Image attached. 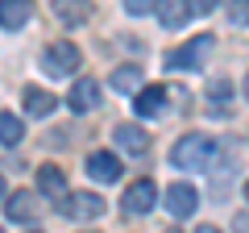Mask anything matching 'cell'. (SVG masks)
Instances as JSON below:
<instances>
[{"label": "cell", "instance_id": "cell-2", "mask_svg": "<svg viewBox=\"0 0 249 233\" xmlns=\"http://www.w3.org/2000/svg\"><path fill=\"white\" fill-rule=\"evenodd\" d=\"M79 67H83V54H79V46H75V42H54V46H46V54H42V71H46V75L62 79V75H75Z\"/></svg>", "mask_w": 249, "mask_h": 233}, {"label": "cell", "instance_id": "cell-5", "mask_svg": "<svg viewBox=\"0 0 249 233\" xmlns=\"http://www.w3.org/2000/svg\"><path fill=\"white\" fill-rule=\"evenodd\" d=\"M154 204H158V188H154V179H137L133 188H129V192L121 196L124 216H145Z\"/></svg>", "mask_w": 249, "mask_h": 233}, {"label": "cell", "instance_id": "cell-23", "mask_svg": "<svg viewBox=\"0 0 249 233\" xmlns=\"http://www.w3.org/2000/svg\"><path fill=\"white\" fill-rule=\"evenodd\" d=\"M232 229H237V233H249V213H237V216H232Z\"/></svg>", "mask_w": 249, "mask_h": 233}, {"label": "cell", "instance_id": "cell-6", "mask_svg": "<svg viewBox=\"0 0 249 233\" xmlns=\"http://www.w3.org/2000/svg\"><path fill=\"white\" fill-rule=\"evenodd\" d=\"M88 175L96 183H116V179H121V158L108 154V150H91L88 154Z\"/></svg>", "mask_w": 249, "mask_h": 233}, {"label": "cell", "instance_id": "cell-21", "mask_svg": "<svg viewBox=\"0 0 249 233\" xmlns=\"http://www.w3.org/2000/svg\"><path fill=\"white\" fill-rule=\"evenodd\" d=\"M162 0H124V13H133V17H145V13H158Z\"/></svg>", "mask_w": 249, "mask_h": 233}, {"label": "cell", "instance_id": "cell-16", "mask_svg": "<svg viewBox=\"0 0 249 233\" xmlns=\"http://www.w3.org/2000/svg\"><path fill=\"white\" fill-rule=\"evenodd\" d=\"M112 88L116 92H133V96H137V92H142V67H133V63L116 67V71H112Z\"/></svg>", "mask_w": 249, "mask_h": 233}, {"label": "cell", "instance_id": "cell-15", "mask_svg": "<svg viewBox=\"0 0 249 233\" xmlns=\"http://www.w3.org/2000/svg\"><path fill=\"white\" fill-rule=\"evenodd\" d=\"M37 188H42V196H54V200L67 196V179H62L58 167H42L37 171Z\"/></svg>", "mask_w": 249, "mask_h": 233}, {"label": "cell", "instance_id": "cell-18", "mask_svg": "<svg viewBox=\"0 0 249 233\" xmlns=\"http://www.w3.org/2000/svg\"><path fill=\"white\" fill-rule=\"evenodd\" d=\"M208 104H212V113H229V104H232V83H229V79H212V83H208Z\"/></svg>", "mask_w": 249, "mask_h": 233}, {"label": "cell", "instance_id": "cell-13", "mask_svg": "<svg viewBox=\"0 0 249 233\" xmlns=\"http://www.w3.org/2000/svg\"><path fill=\"white\" fill-rule=\"evenodd\" d=\"M54 17L62 25H83L91 17V0H54Z\"/></svg>", "mask_w": 249, "mask_h": 233}, {"label": "cell", "instance_id": "cell-24", "mask_svg": "<svg viewBox=\"0 0 249 233\" xmlns=\"http://www.w3.org/2000/svg\"><path fill=\"white\" fill-rule=\"evenodd\" d=\"M196 233H220V229H216V225H199Z\"/></svg>", "mask_w": 249, "mask_h": 233}, {"label": "cell", "instance_id": "cell-17", "mask_svg": "<svg viewBox=\"0 0 249 233\" xmlns=\"http://www.w3.org/2000/svg\"><path fill=\"white\" fill-rule=\"evenodd\" d=\"M187 17H191V13H187L183 0H162V4H158V21H162L166 29H178Z\"/></svg>", "mask_w": 249, "mask_h": 233}, {"label": "cell", "instance_id": "cell-9", "mask_svg": "<svg viewBox=\"0 0 249 233\" xmlns=\"http://www.w3.org/2000/svg\"><path fill=\"white\" fill-rule=\"evenodd\" d=\"M34 17V0H0V29H21Z\"/></svg>", "mask_w": 249, "mask_h": 233}, {"label": "cell", "instance_id": "cell-12", "mask_svg": "<svg viewBox=\"0 0 249 233\" xmlns=\"http://www.w3.org/2000/svg\"><path fill=\"white\" fill-rule=\"evenodd\" d=\"M34 213H37V204H34V192H13V196L4 200V216H9V221H17V225L34 221Z\"/></svg>", "mask_w": 249, "mask_h": 233}, {"label": "cell", "instance_id": "cell-22", "mask_svg": "<svg viewBox=\"0 0 249 233\" xmlns=\"http://www.w3.org/2000/svg\"><path fill=\"white\" fill-rule=\"evenodd\" d=\"M183 4H187V13H199V17H208V13H212L220 0H183Z\"/></svg>", "mask_w": 249, "mask_h": 233}, {"label": "cell", "instance_id": "cell-4", "mask_svg": "<svg viewBox=\"0 0 249 233\" xmlns=\"http://www.w3.org/2000/svg\"><path fill=\"white\" fill-rule=\"evenodd\" d=\"M58 213L71 216V221H96V216H104V200L96 192H71V196L58 200Z\"/></svg>", "mask_w": 249, "mask_h": 233}, {"label": "cell", "instance_id": "cell-27", "mask_svg": "<svg viewBox=\"0 0 249 233\" xmlns=\"http://www.w3.org/2000/svg\"><path fill=\"white\" fill-rule=\"evenodd\" d=\"M245 200H249V183H245Z\"/></svg>", "mask_w": 249, "mask_h": 233}, {"label": "cell", "instance_id": "cell-25", "mask_svg": "<svg viewBox=\"0 0 249 233\" xmlns=\"http://www.w3.org/2000/svg\"><path fill=\"white\" fill-rule=\"evenodd\" d=\"M4 192H9V188H4V175H0V200H4Z\"/></svg>", "mask_w": 249, "mask_h": 233}, {"label": "cell", "instance_id": "cell-7", "mask_svg": "<svg viewBox=\"0 0 249 233\" xmlns=\"http://www.w3.org/2000/svg\"><path fill=\"white\" fill-rule=\"evenodd\" d=\"M166 208H170V216H191L199 208V192L191 183H170L166 188Z\"/></svg>", "mask_w": 249, "mask_h": 233}, {"label": "cell", "instance_id": "cell-26", "mask_svg": "<svg viewBox=\"0 0 249 233\" xmlns=\"http://www.w3.org/2000/svg\"><path fill=\"white\" fill-rule=\"evenodd\" d=\"M245 100H249V75H245Z\"/></svg>", "mask_w": 249, "mask_h": 233}, {"label": "cell", "instance_id": "cell-11", "mask_svg": "<svg viewBox=\"0 0 249 233\" xmlns=\"http://www.w3.org/2000/svg\"><path fill=\"white\" fill-rule=\"evenodd\" d=\"M67 104H71L75 113H91V108L100 104V83L96 79H79L71 88V96H67Z\"/></svg>", "mask_w": 249, "mask_h": 233}, {"label": "cell", "instance_id": "cell-14", "mask_svg": "<svg viewBox=\"0 0 249 233\" xmlns=\"http://www.w3.org/2000/svg\"><path fill=\"white\" fill-rule=\"evenodd\" d=\"M54 108H58V100H54L50 92H42V88H25V113H29V116H50Z\"/></svg>", "mask_w": 249, "mask_h": 233}, {"label": "cell", "instance_id": "cell-1", "mask_svg": "<svg viewBox=\"0 0 249 233\" xmlns=\"http://www.w3.org/2000/svg\"><path fill=\"white\" fill-rule=\"evenodd\" d=\"M216 154H220V142L208 134H187L175 142V150H170V162L183 171H212L216 167Z\"/></svg>", "mask_w": 249, "mask_h": 233}, {"label": "cell", "instance_id": "cell-8", "mask_svg": "<svg viewBox=\"0 0 249 233\" xmlns=\"http://www.w3.org/2000/svg\"><path fill=\"white\" fill-rule=\"evenodd\" d=\"M133 113L137 116H162V113H166V88H158V83L142 88L133 96Z\"/></svg>", "mask_w": 249, "mask_h": 233}, {"label": "cell", "instance_id": "cell-20", "mask_svg": "<svg viewBox=\"0 0 249 233\" xmlns=\"http://www.w3.org/2000/svg\"><path fill=\"white\" fill-rule=\"evenodd\" d=\"M229 21L232 25H249V0H229Z\"/></svg>", "mask_w": 249, "mask_h": 233}, {"label": "cell", "instance_id": "cell-3", "mask_svg": "<svg viewBox=\"0 0 249 233\" xmlns=\"http://www.w3.org/2000/svg\"><path fill=\"white\" fill-rule=\"evenodd\" d=\"M212 46H216V38H212V34H199V38H191L187 46L170 50V54H166V67H170V71H196V67L204 63L208 54H212Z\"/></svg>", "mask_w": 249, "mask_h": 233}, {"label": "cell", "instance_id": "cell-10", "mask_svg": "<svg viewBox=\"0 0 249 233\" xmlns=\"http://www.w3.org/2000/svg\"><path fill=\"white\" fill-rule=\"evenodd\" d=\"M116 146H121L124 154H145L150 150V134H145L142 125H116Z\"/></svg>", "mask_w": 249, "mask_h": 233}, {"label": "cell", "instance_id": "cell-19", "mask_svg": "<svg viewBox=\"0 0 249 233\" xmlns=\"http://www.w3.org/2000/svg\"><path fill=\"white\" fill-rule=\"evenodd\" d=\"M21 137H25V125H21V116L0 113V146H21Z\"/></svg>", "mask_w": 249, "mask_h": 233}]
</instances>
